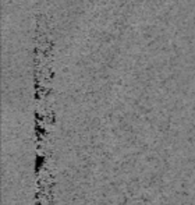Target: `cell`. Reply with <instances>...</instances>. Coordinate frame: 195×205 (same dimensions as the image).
<instances>
[{"mask_svg":"<svg viewBox=\"0 0 195 205\" xmlns=\"http://www.w3.org/2000/svg\"><path fill=\"white\" fill-rule=\"evenodd\" d=\"M43 162H45V158H43V156H36V161H35V170L38 172L39 169L42 168Z\"/></svg>","mask_w":195,"mask_h":205,"instance_id":"cell-1","label":"cell"}]
</instances>
